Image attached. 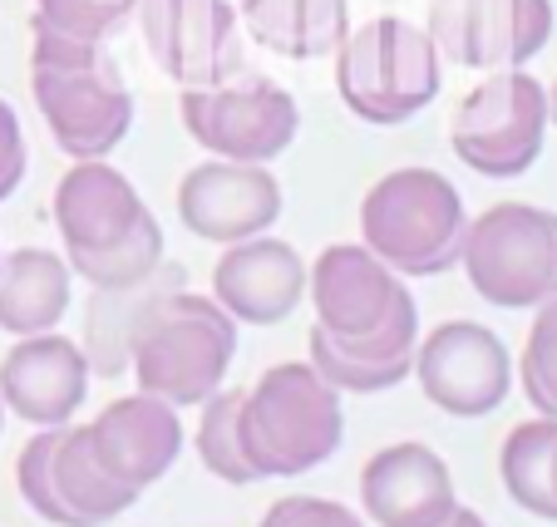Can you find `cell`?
<instances>
[{"instance_id":"obj_11","label":"cell","mask_w":557,"mask_h":527,"mask_svg":"<svg viewBox=\"0 0 557 527\" xmlns=\"http://www.w3.org/2000/svg\"><path fill=\"white\" fill-rule=\"evenodd\" d=\"M178 217L202 242H247L282 217V183L267 163L208 159L178 183Z\"/></svg>"},{"instance_id":"obj_2","label":"cell","mask_w":557,"mask_h":527,"mask_svg":"<svg viewBox=\"0 0 557 527\" xmlns=\"http://www.w3.org/2000/svg\"><path fill=\"white\" fill-rule=\"evenodd\" d=\"M232 355H237V321L212 296H193L188 286H178L144 311L128 369L144 394L183 410L222 390Z\"/></svg>"},{"instance_id":"obj_33","label":"cell","mask_w":557,"mask_h":527,"mask_svg":"<svg viewBox=\"0 0 557 527\" xmlns=\"http://www.w3.org/2000/svg\"><path fill=\"white\" fill-rule=\"evenodd\" d=\"M553 488H557V454H553Z\"/></svg>"},{"instance_id":"obj_13","label":"cell","mask_w":557,"mask_h":527,"mask_svg":"<svg viewBox=\"0 0 557 527\" xmlns=\"http://www.w3.org/2000/svg\"><path fill=\"white\" fill-rule=\"evenodd\" d=\"M99 468L128 493H144L169 474L183 454V419L158 394H124L95 424H85Z\"/></svg>"},{"instance_id":"obj_28","label":"cell","mask_w":557,"mask_h":527,"mask_svg":"<svg viewBox=\"0 0 557 527\" xmlns=\"http://www.w3.org/2000/svg\"><path fill=\"white\" fill-rule=\"evenodd\" d=\"M523 394L537 414L557 419V296L543 301L523 346Z\"/></svg>"},{"instance_id":"obj_6","label":"cell","mask_w":557,"mask_h":527,"mask_svg":"<svg viewBox=\"0 0 557 527\" xmlns=\"http://www.w3.org/2000/svg\"><path fill=\"white\" fill-rule=\"evenodd\" d=\"M459 266L479 301L498 311H537L557 296V212L498 202L463 227Z\"/></svg>"},{"instance_id":"obj_17","label":"cell","mask_w":557,"mask_h":527,"mask_svg":"<svg viewBox=\"0 0 557 527\" xmlns=\"http://www.w3.org/2000/svg\"><path fill=\"white\" fill-rule=\"evenodd\" d=\"M360 507L375 527H434L459 507V493L434 449L389 443L360 468Z\"/></svg>"},{"instance_id":"obj_32","label":"cell","mask_w":557,"mask_h":527,"mask_svg":"<svg viewBox=\"0 0 557 527\" xmlns=\"http://www.w3.org/2000/svg\"><path fill=\"white\" fill-rule=\"evenodd\" d=\"M547 128H557V79H553V89H547Z\"/></svg>"},{"instance_id":"obj_20","label":"cell","mask_w":557,"mask_h":527,"mask_svg":"<svg viewBox=\"0 0 557 527\" xmlns=\"http://www.w3.org/2000/svg\"><path fill=\"white\" fill-rule=\"evenodd\" d=\"M237 21L282 60H326L350 35L346 0H237Z\"/></svg>"},{"instance_id":"obj_24","label":"cell","mask_w":557,"mask_h":527,"mask_svg":"<svg viewBox=\"0 0 557 527\" xmlns=\"http://www.w3.org/2000/svg\"><path fill=\"white\" fill-rule=\"evenodd\" d=\"M553 454H557V419L537 414V419L518 424L504 439V454H498V474L504 488L523 513L557 523V488H553Z\"/></svg>"},{"instance_id":"obj_19","label":"cell","mask_w":557,"mask_h":527,"mask_svg":"<svg viewBox=\"0 0 557 527\" xmlns=\"http://www.w3.org/2000/svg\"><path fill=\"white\" fill-rule=\"evenodd\" d=\"M188 286L178 262H158L144 281L128 286H95L85 311V360L89 375H104V380H119L128 369V355H134V330L144 321V311L153 306L158 296Z\"/></svg>"},{"instance_id":"obj_29","label":"cell","mask_w":557,"mask_h":527,"mask_svg":"<svg viewBox=\"0 0 557 527\" xmlns=\"http://www.w3.org/2000/svg\"><path fill=\"white\" fill-rule=\"evenodd\" d=\"M262 527H366L360 513H350L346 503H331V498H282V503L267 507Z\"/></svg>"},{"instance_id":"obj_30","label":"cell","mask_w":557,"mask_h":527,"mask_svg":"<svg viewBox=\"0 0 557 527\" xmlns=\"http://www.w3.org/2000/svg\"><path fill=\"white\" fill-rule=\"evenodd\" d=\"M21 178H25V134H21L15 109L0 99V202L15 198Z\"/></svg>"},{"instance_id":"obj_21","label":"cell","mask_w":557,"mask_h":527,"mask_svg":"<svg viewBox=\"0 0 557 527\" xmlns=\"http://www.w3.org/2000/svg\"><path fill=\"white\" fill-rule=\"evenodd\" d=\"M70 311V262L45 247H21L0 256V330L5 336H45Z\"/></svg>"},{"instance_id":"obj_12","label":"cell","mask_w":557,"mask_h":527,"mask_svg":"<svg viewBox=\"0 0 557 527\" xmlns=\"http://www.w3.org/2000/svg\"><path fill=\"white\" fill-rule=\"evenodd\" d=\"M306 291L315 306V326L336 340L380 330L410 296L400 272H389L366 242L326 247L315 256V266H306Z\"/></svg>"},{"instance_id":"obj_23","label":"cell","mask_w":557,"mask_h":527,"mask_svg":"<svg viewBox=\"0 0 557 527\" xmlns=\"http://www.w3.org/2000/svg\"><path fill=\"white\" fill-rule=\"evenodd\" d=\"M553 40V0H473L469 70H523Z\"/></svg>"},{"instance_id":"obj_25","label":"cell","mask_w":557,"mask_h":527,"mask_svg":"<svg viewBox=\"0 0 557 527\" xmlns=\"http://www.w3.org/2000/svg\"><path fill=\"white\" fill-rule=\"evenodd\" d=\"M243 400H247L243 390H218L212 400H202V424L193 434L202 468L232 488L257 484V468L243 449Z\"/></svg>"},{"instance_id":"obj_14","label":"cell","mask_w":557,"mask_h":527,"mask_svg":"<svg viewBox=\"0 0 557 527\" xmlns=\"http://www.w3.org/2000/svg\"><path fill=\"white\" fill-rule=\"evenodd\" d=\"M89 394V360L70 336H21L0 360V404L35 429H54L79 414Z\"/></svg>"},{"instance_id":"obj_34","label":"cell","mask_w":557,"mask_h":527,"mask_svg":"<svg viewBox=\"0 0 557 527\" xmlns=\"http://www.w3.org/2000/svg\"><path fill=\"white\" fill-rule=\"evenodd\" d=\"M0 424H5V404H0Z\"/></svg>"},{"instance_id":"obj_8","label":"cell","mask_w":557,"mask_h":527,"mask_svg":"<svg viewBox=\"0 0 557 527\" xmlns=\"http://www.w3.org/2000/svg\"><path fill=\"white\" fill-rule=\"evenodd\" d=\"M183 128L188 138L212 153V159L232 163H272L292 148L301 114L296 99L282 85L262 79V74L243 70L222 79V85L183 89Z\"/></svg>"},{"instance_id":"obj_5","label":"cell","mask_w":557,"mask_h":527,"mask_svg":"<svg viewBox=\"0 0 557 527\" xmlns=\"http://www.w3.org/2000/svg\"><path fill=\"white\" fill-rule=\"evenodd\" d=\"M440 50L430 30L400 21V15H375L366 25H350V35L336 50V89L360 124L395 128L410 124L420 109L440 95Z\"/></svg>"},{"instance_id":"obj_9","label":"cell","mask_w":557,"mask_h":527,"mask_svg":"<svg viewBox=\"0 0 557 527\" xmlns=\"http://www.w3.org/2000/svg\"><path fill=\"white\" fill-rule=\"evenodd\" d=\"M144 45L173 85L202 89L247 70L243 21L232 0H138Z\"/></svg>"},{"instance_id":"obj_22","label":"cell","mask_w":557,"mask_h":527,"mask_svg":"<svg viewBox=\"0 0 557 527\" xmlns=\"http://www.w3.org/2000/svg\"><path fill=\"white\" fill-rule=\"evenodd\" d=\"M50 478H54V493H60L64 513H70V527H104L138 503V493L119 488L99 468L95 449H89V434L74 429V424H60V434H54Z\"/></svg>"},{"instance_id":"obj_4","label":"cell","mask_w":557,"mask_h":527,"mask_svg":"<svg viewBox=\"0 0 557 527\" xmlns=\"http://www.w3.org/2000/svg\"><path fill=\"white\" fill-rule=\"evenodd\" d=\"M469 212L444 173H385L360 202V242L400 276H440L459 266Z\"/></svg>"},{"instance_id":"obj_10","label":"cell","mask_w":557,"mask_h":527,"mask_svg":"<svg viewBox=\"0 0 557 527\" xmlns=\"http://www.w3.org/2000/svg\"><path fill=\"white\" fill-rule=\"evenodd\" d=\"M414 380L434 410L484 419L513 390V355L479 321H444L414 346Z\"/></svg>"},{"instance_id":"obj_7","label":"cell","mask_w":557,"mask_h":527,"mask_svg":"<svg viewBox=\"0 0 557 527\" xmlns=\"http://www.w3.org/2000/svg\"><path fill=\"white\" fill-rule=\"evenodd\" d=\"M547 138V89L523 70H488L463 95L449 148L479 178H523Z\"/></svg>"},{"instance_id":"obj_16","label":"cell","mask_w":557,"mask_h":527,"mask_svg":"<svg viewBox=\"0 0 557 527\" xmlns=\"http://www.w3.org/2000/svg\"><path fill=\"white\" fill-rule=\"evenodd\" d=\"M306 296V262L282 237H247L212 266V301L243 326H282Z\"/></svg>"},{"instance_id":"obj_15","label":"cell","mask_w":557,"mask_h":527,"mask_svg":"<svg viewBox=\"0 0 557 527\" xmlns=\"http://www.w3.org/2000/svg\"><path fill=\"white\" fill-rule=\"evenodd\" d=\"M144 217L148 208L138 188L104 159H79L54 188V227L64 237L70 262L114 252L144 227Z\"/></svg>"},{"instance_id":"obj_27","label":"cell","mask_w":557,"mask_h":527,"mask_svg":"<svg viewBox=\"0 0 557 527\" xmlns=\"http://www.w3.org/2000/svg\"><path fill=\"white\" fill-rule=\"evenodd\" d=\"M138 0H35L30 25L74 40H104L134 15Z\"/></svg>"},{"instance_id":"obj_26","label":"cell","mask_w":557,"mask_h":527,"mask_svg":"<svg viewBox=\"0 0 557 527\" xmlns=\"http://www.w3.org/2000/svg\"><path fill=\"white\" fill-rule=\"evenodd\" d=\"M158 262H163V227H158L153 212H148L144 227H138L128 242H119L114 252H104V256L70 262V272H79L89 286H128V281H144Z\"/></svg>"},{"instance_id":"obj_18","label":"cell","mask_w":557,"mask_h":527,"mask_svg":"<svg viewBox=\"0 0 557 527\" xmlns=\"http://www.w3.org/2000/svg\"><path fill=\"white\" fill-rule=\"evenodd\" d=\"M306 346H311L315 375H321V380H331L341 394L395 390V385H400L405 375L414 369V346H420V306H414V296H405L385 326L370 330V336H350V340H336V336H326L321 326H311Z\"/></svg>"},{"instance_id":"obj_3","label":"cell","mask_w":557,"mask_h":527,"mask_svg":"<svg viewBox=\"0 0 557 527\" xmlns=\"http://www.w3.org/2000/svg\"><path fill=\"white\" fill-rule=\"evenodd\" d=\"M341 390L315 365H272L243 400V449L257 478H292L321 468L341 449Z\"/></svg>"},{"instance_id":"obj_31","label":"cell","mask_w":557,"mask_h":527,"mask_svg":"<svg viewBox=\"0 0 557 527\" xmlns=\"http://www.w3.org/2000/svg\"><path fill=\"white\" fill-rule=\"evenodd\" d=\"M434 527H488V523L473 513V507H454V513L444 517V523H434Z\"/></svg>"},{"instance_id":"obj_1","label":"cell","mask_w":557,"mask_h":527,"mask_svg":"<svg viewBox=\"0 0 557 527\" xmlns=\"http://www.w3.org/2000/svg\"><path fill=\"white\" fill-rule=\"evenodd\" d=\"M30 95L60 153L74 163L114 153L134 128V95L104 54V40H74L40 25H30Z\"/></svg>"}]
</instances>
